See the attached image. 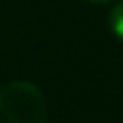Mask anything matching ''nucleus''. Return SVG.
I'll return each mask as SVG.
<instances>
[{
    "label": "nucleus",
    "mask_w": 123,
    "mask_h": 123,
    "mask_svg": "<svg viewBox=\"0 0 123 123\" xmlns=\"http://www.w3.org/2000/svg\"><path fill=\"white\" fill-rule=\"evenodd\" d=\"M89 2H99V4H104V2H110V0H89Z\"/></svg>",
    "instance_id": "3"
},
{
    "label": "nucleus",
    "mask_w": 123,
    "mask_h": 123,
    "mask_svg": "<svg viewBox=\"0 0 123 123\" xmlns=\"http://www.w3.org/2000/svg\"><path fill=\"white\" fill-rule=\"evenodd\" d=\"M0 123H48L43 93L26 80L4 84L0 89Z\"/></svg>",
    "instance_id": "1"
},
{
    "label": "nucleus",
    "mask_w": 123,
    "mask_h": 123,
    "mask_svg": "<svg viewBox=\"0 0 123 123\" xmlns=\"http://www.w3.org/2000/svg\"><path fill=\"white\" fill-rule=\"evenodd\" d=\"M108 26H110L112 35L123 43V2L115 4L110 9V13H108Z\"/></svg>",
    "instance_id": "2"
}]
</instances>
